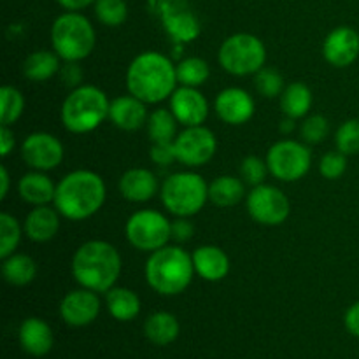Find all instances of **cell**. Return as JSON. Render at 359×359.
<instances>
[{"mask_svg": "<svg viewBox=\"0 0 359 359\" xmlns=\"http://www.w3.org/2000/svg\"><path fill=\"white\" fill-rule=\"evenodd\" d=\"M255 100L244 88H224L216 95L214 111L217 118L230 126L245 125L255 116Z\"/></svg>", "mask_w": 359, "mask_h": 359, "instance_id": "obj_16", "label": "cell"}, {"mask_svg": "<svg viewBox=\"0 0 359 359\" xmlns=\"http://www.w3.org/2000/svg\"><path fill=\"white\" fill-rule=\"evenodd\" d=\"M105 196L107 188L102 175L93 170L79 168L60 179L53 205L65 219L84 221L102 209Z\"/></svg>", "mask_w": 359, "mask_h": 359, "instance_id": "obj_2", "label": "cell"}, {"mask_svg": "<svg viewBox=\"0 0 359 359\" xmlns=\"http://www.w3.org/2000/svg\"><path fill=\"white\" fill-rule=\"evenodd\" d=\"M163 21L168 35L177 42H191L200 35L198 20L189 11H168Z\"/></svg>", "mask_w": 359, "mask_h": 359, "instance_id": "obj_30", "label": "cell"}, {"mask_svg": "<svg viewBox=\"0 0 359 359\" xmlns=\"http://www.w3.org/2000/svg\"><path fill=\"white\" fill-rule=\"evenodd\" d=\"M16 147V137L14 132L11 130V126L0 125V154L2 158H7Z\"/></svg>", "mask_w": 359, "mask_h": 359, "instance_id": "obj_45", "label": "cell"}, {"mask_svg": "<svg viewBox=\"0 0 359 359\" xmlns=\"http://www.w3.org/2000/svg\"><path fill=\"white\" fill-rule=\"evenodd\" d=\"M270 175L280 182H294L304 179L312 167V153L305 142L283 139L272 144L266 153Z\"/></svg>", "mask_w": 359, "mask_h": 359, "instance_id": "obj_10", "label": "cell"}, {"mask_svg": "<svg viewBox=\"0 0 359 359\" xmlns=\"http://www.w3.org/2000/svg\"><path fill=\"white\" fill-rule=\"evenodd\" d=\"M179 121L172 114L170 109H154L149 112L146 128L151 142H174L177 137Z\"/></svg>", "mask_w": 359, "mask_h": 359, "instance_id": "obj_31", "label": "cell"}, {"mask_svg": "<svg viewBox=\"0 0 359 359\" xmlns=\"http://www.w3.org/2000/svg\"><path fill=\"white\" fill-rule=\"evenodd\" d=\"M60 217L62 214L56 210L55 205L34 207L23 221L25 235L37 244L53 241L60 230Z\"/></svg>", "mask_w": 359, "mask_h": 359, "instance_id": "obj_21", "label": "cell"}, {"mask_svg": "<svg viewBox=\"0 0 359 359\" xmlns=\"http://www.w3.org/2000/svg\"><path fill=\"white\" fill-rule=\"evenodd\" d=\"M221 69L231 76L245 77L262 70L266 63V46L256 35L238 32L224 39L217 51Z\"/></svg>", "mask_w": 359, "mask_h": 359, "instance_id": "obj_8", "label": "cell"}, {"mask_svg": "<svg viewBox=\"0 0 359 359\" xmlns=\"http://www.w3.org/2000/svg\"><path fill=\"white\" fill-rule=\"evenodd\" d=\"M294 121H297V119L284 116L283 121L279 123V132L284 133V135H290V133L294 130V126H297V123H294Z\"/></svg>", "mask_w": 359, "mask_h": 359, "instance_id": "obj_48", "label": "cell"}, {"mask_svg": "<svg viewBox=\"0 0 359 359\" xmlns=\"http://www.w3.org/2000/svg\"><path fill=\"white\" fill-rule=\"evenodd\" d=\"M149 160L158 167H170L177 161L174 142H153L149 149Z\"/></svg>", "mask_w": 359, "mask_h": 359, "instance_id": "obj_41", "label": "cell"}, {"mask_svg": "<svg viewBox=\"0 0 359 359\" xmlns=\"http://www.w3.org/2000/svg\"><path fill=\"white\" fill-rule=\"evenodd\" d=\"M60 77H62L63 84L69 88H77L83 84V77L84 72L81 69L79 62H65V65H62L60 69Z\"/></svg>", "mask_w": 359, "mask_h": 359, "instance_id": "obj_43", "label": "cell"}, {"mask_svg": "<svg viewBox=\"0 0 359 359\" xmlns=\"http://www.w3.org/2000/svg\"><path fill=\"white\" fill-rule=\"evenodd\" d=\"M161 186L158 184V177L149 168H128L119 177L118 189L125 200L132 203H146L154 198Z\"/></svg>", "mask_w": 359, "mask_h": 359, "instance_id": "obj_19", "label": "cell"}, {"mask_svg": "<svg viewBox=\"0 0 359 359\" xmlns=\"http://www.w3.org/2000/svg\"><path fill=\"white\" fill-rule=\"evenodd\" d=\"M347 170V154L337 151H330V153L323 154L319 160V174L328 181H337L342 177Z\"/></svg>", "mask_w": 359, "mask_h": 359, "instance_id": "obj_40", "label": "cell"}, {"mask_svg": "<svg viewBox=\"0 0 359 359\" xmlns=\"http://www.w3.org/2000/svg\"><path fill=\"white\" fill-rule=\"evenodd\" d=\"M168 109L182 126L203 125L209 118V102L198 88H175L172 97L168 98Z\"/></svg>", "mask_w": 359, "mask_h": 359, "instance_id": "obj_15", "label": "cell"}, {"mask_svg": "<svg viewBox=\"0 0 359 359\" xmlns=\"http://www.w3.org/2000/svg\"><path fill=\"white\" fill-rule=\"evenodd\" d=\"M172 241L177 244H184V242L191 241L193 233H195V224L189 221V217H175L172 221Z\"/></svg>", "mask_w": 359, "mask_h": 359, "instance_id": "obj_42", "label": "cell"}, {"mask_svg": "<svg viewBox=\"0 0 359 359\" xmlns=\"http://www.w3.org/2000/svg\"><path fill=\"white\" fill-rule=\"evenodd\" d=\"M100 298L95 291L79 287L62 298L60 304V316L63 323L72 328H83V326L91 325L100 314Z\"/></svg>", "mask_w": 359, "mask_h": 359, "instance_id": "obj_14", "label": "cell"}, {"mask_svg": "<svg viewBox=\"0 0 359 359\" xmlns=\"http://www.w3.org/2000/svg\"><path fill=\"white\" fill-rule=\"evenodd\" d=\"M191 258L196 276L207 283H219L230 273V258L217 245H200L195 249Z\"/></svg>", "mask_w": 359, "mask_h": 359, "instance_id": "obj_20", "label": "cell"}, {"mask_svg": "<svg viewBox=\"0 0 359 359\" xmlns=\"http://www.w3.org/2000/svg\"><path fill=\"white\" fill-rule=\"evenodd\" d=\"M160 200L172 216L191 217L205 207L209 184L196 172H175L161 182Z\"/></svg>", "mask_w": 359, "mask_h": 359, "instance_id": "obj_7", "label": "cell"}, {"mask_svg": "<svg viewBox=\"0 0 359 359\" xmlns=\"http://www.w3.org/2000/svg\"><path fill=\"white\" fill-rule=\"evenodd\" d=\"M2 277L7 284L16 287L28 286L37 277V263L23 252H13L2 259Z\"/></svg>", "mask_w": 359, "mask_h": 359, "instance_id": "obj_28", "label": "cell"}, {"mask_svg": "<svg viewBox=\"0 0 359 359\" xmlns=\"http://www.w3.org/2000/svg\"><path fill=\"white\" fill-rule=\"evenodd\" d=\"M18 337H20L21 349L35 358L46 356L55 346V335H53L51 326L41 318L25 319L21 323Z\"/></svg>", "mask_w": 359, "mask_h": 359, "instance_id": "obj_22", "label": "cell"}, {"mask_svg": "<svg viewBox=\"0 0 359 359\" xmlns=\"http://www.w3.org/2000/svg\"><path fill=\"white\" fill-rule=\"evenodd\" d=\"M60 56L53 49H37L23 62V76L32 83H46L60 74Z\"/></svg>", "mask_w": 359, "mask_h": 359, "instance_id": "obj_24", "label": "cell"}, {"mask_svg": "<svg viewBox=\"0 0 359 359\" xmlns=\"http://www.w3.org/2000/svg\"><path fill=\"white\" fill-rule=\"evenodd\" d=\"M323 56L337 69L351 67L359 56V34L351 27H337L323 42Z\"/></svg>", "mask_w": 359, "mask_h": 359, "instance_id": "obj_17", "label": "cell"}, {"mask_svg": "<svg viewBox=\"0 0 359 359\" xmlns=\"http://www.w3.org/2000/svg\"><path fill=\"white\" fill-rule=\"evenodd\" d=\"M181 333V325H179L177 318L170 312H154L144 323V335L154 346H168V344L175 342Z\"/></svg>", "mask_w": 359, "mask_h": 359, "instance_id": "obj_25", "label": "cell"}, {"mask_svg": "<svg viewBox=\"0 0 359 359\" xmlns=\"http://www.w3.org/2000/svg\"><path fill=\"white\" fill-rule=\"evenodd\" d=\"M344 326H346V330L351 335L358 337L359 339V300L354 302V304L346 311V316H344Z\"/></svg>", "mask_w": 359, "mask_h": 359, "instance_id": "obj_44", "label": "cell"}, {"mask_svg": "<svg viewBox=\"0 0 359 359\" xmlns=\"http://www.w3.org/2000/svg\"><path fill=\"white\" fill-rule=\"evenodd\" d=\"M147 118H149L147 104L133 95H121L111 100L109 121L123 132H137L146 126Z\"/></svg>", "mask_w": 359, "mask_h": 359, "instance_id": "obj_18", "label": "cell"}, {"mask_svg": "<svg viewBox=\"0 0 359 359\" xmlns=\"http://www.w3.org/2000/svg\"><path fill=\"white\" fill-rule=\"evenodd\" d=\"M107 93L93 84H81L74 88L62 104L60 118L67 132L83 135L97 130L105 119H109Z\"/></svg>", "mask_w": 359, "mask_h": 359, "instance_id": "obj_5", "label": "cell"}, {"mask_svg": "<svg viewBox=\"0 0 359 359\" xmlns=\"http://www.w3.org/2000/svg\"><path fill=\"white\" fill-rule=\"evenodd\" d=\"M97 34L86 16L76 11L60 14L51 27V48L63 62H83L93 53Z\"/></svg>", "mask_w": 359, "mask_h": 359, "instance_id": "obj_6", "label": "cell"}, {"mask_svg": "<svg viewBox=\"0 0 359 359\" xmlns=\"http://www.w3.org/2000/svg\"><path fill=\"white\" fill-rule=\"evenodd\" d=\"M172 221L154 209H140L128 217L125 224L126 241L142 252H154L172 241Z\"/></svg>", "mask_w": 359, "mask_h": 359, "instance_id": "obj_9", "label": "cell"}, {"mask_svg": "<svg viewBox=\"0 0 359 359\" xmlns=\"http://www.w3.org/2000/svg\"><path fill=\"white\" fill-rule=\"evenodd\" d=\"M337 149L340 153L353 156V154H359V119H347L342 125L339 126L335 135Z\"/></svg>", "mask_w": 359, "mask_h": 359, "instance_id": "obj_37", "label": "cell"}, {"mask_svg": "<svg viewBox=\"0 0 359 359\" xmlns=\"http://www.w3.org/2000/svg\"><path fill=\"white\" fill-rule=\"evenodd\" d=\"M179 163L198 168L209 163L217 151V139L207 126H184L174 140Z\"/></svg>", "mask_w": 359, "mask_h": 359, "instance_id": "obj_12", "label": "cell"}, {"mask_svg": "<svg viewBox=\"0 0 359 359\" xmlns=\"http://www.w3.org/2000/svg\"><path fill=\"white\" fill-rule=\"evenodd\" d=\"M23 235V224H20L13 214H0V258L4 259L16 252Z\"/></svg>", "mask_w": 359, "mask_h": 359, "instance_id": "obj_34", "label": "cell"}, {"mask_svg": "<svg viewBox=\"0 0 359 359\" xmlns=\"http://www.w3.org/2000/svg\"><path fill=\"white\" fill-rule=\"evenodd\" d=\"M9 186H11V177H9V172H7L6 165L0 167V200H4L9 193Z\"/></svg>", "mask_w": 359, "mask_h": 359, "instance_id": "obj_47", "label": "cell"}, {"mask_svg": "<svg viewBox=\"0 0 359 359\" xmlns=\"http://www.w3.org/2000/svg\"><path fill=\"white\" fill-rule=\"evenodd\" d=\"M248 214L263 226H279L290 217L291 203L283 189L272 184L255 186L245 196Z\"/></svg>", "mask_w": 359, "mask_h": 359, "instance_id": "obj_11", "label": "cell"}, {"mask_svg": "<svg viewBox=\"0 0 359 359\" xmlns=\"http://www.w3.org/2000/svg\"><path fill=\"white\" fill-rule=\"evenodd\" d=\"M25 111V97L18 88L6 84L0 88V125L13 126Z\"/></svg>", "mask_w": 359, "mask_h": 359, "instance_id": "obj_33", "label": "cell"}, {"mask_svg": "<svg viewBox=\"0 0 359 359\" xmlns=\"http://www.w3.org/2000/svg\"><path fill=\"white\" fill-rule=\"evenodd\" d=\"M266 174H270L269 165H266V160H262L259 156L249 154L241 161V179L251 188L263 184Z\"/></svg>", "mask_w": 359, "mask_h": 359, "instance_id": "obj_39", "label": "cell"}, {"mask_svg": "<svg viewBox=\"0 0 359 359\" xmlns=\"http://www.w3.org/2000/svg\"><path fill=\"white\" fill-rule=\"evenodd\" d=\"M140 305L139 294L128 287L114 286L105 293L107 312L119 323L133 321L140 314Z\"/></svg>", "mask_w": 359, "mask_h": 359, "instance_id": "obj_26", "label": "cell"}, {"mask_svg": "<svg viewBox=\"0 0 359 359\" xmlns=\"http://www.w3.org/2000/svg\"><path fill=\"white\" fill-rule=\"evenodd\" d=\"M72 276L81 287L107 293L121 276V255L105 241H88L76 249L72 256Z\"/></svg>", "mask_w": 359, "mask_h": 359, "instance_id": "obj_3", "label": "cell"}, {"mask_svg": "<svg viewBox=\"0 0 359 359\" xmlns=\"http://www.w3.org/2000/svg\"><path fill=\"white\" fill-rule=\"evenodd\" d=\"M181 86L200 88L210 77V65L200 56H188L175 65Z\"/></svg>", "mask_w": 359, "mask_h": 359, "instance_id": "obj_32", "label": "cell"}, {"mask_svg": "<svg viewBox=\"0 0 359 359\" xmlns=\"http://www.w3.org/2000/svg\"><path fill=\"white\" fill-rule=\"evenodd\" d=\"M56 2H58L65 11H76V13H79V11L93 6L97 0H56Z\"/></svg>", "mask_w": 359, "mask_h": 359, "instance_id": "obj_46", "label": "cell"}, {"mask_svg": "<svg viewBox=\"0 0 359 359\" xmlns=\"http://www.w3.org/2000/svg\"><path fill=\"white\" fill-rule=\"evenodd\" d=\"M146 280L161 297H177L184 293L195 277V266L189 252L179 245H165L151 252L146 262Z\"/></svg>", "mask_w": 359, "mask_h": 359, "instance_id": "obj_4", "label": "cell"}, {"mask_svg": "<svg viewBox=\"0 0 359 359\" xmlns=\"http://www.w3.org/2000/svg\"><path fill=\"white\" fill-rule=\"evenodd\" d=\"M255 86L262 97L277 98L284 91V77L279 70L272 67H263L262 70L255 74Z\"/></svg>", "mask_w": 359, "mask_h": 359, "instance_id": "obj_36", "label": "cell"}, {"mask_svg": "<svg viewBox=\"0 0 359 359\" xmlns=\"http://www.w3.org/2000/svg\"><path fill=\"white\" fill-rule=\"evenodd\" d=\"M300 135L305 144H319L330 135V121L323 114H312L304 118Z\"/></svg>", "mask_w": 359, "mask_h": 359, "instance_id": "obj_38", "label": "cell"}, {"mask_svg": "<svg viewBox=\"0 0 359 359\" xmlns=\"http://www.w3.org/2000/svg\"><path fill=\"white\" fill-rule=\"evenodd\" d=\"M312 107V90L305 83L287 84L280 95V109L283 114L293 119H304L309 116Z\"/></svg>", "mask_w": 359, "mask_h": 359, "instance_id": "obj_29", "label": "cell"}, {"mask_svg": "<svg viewBox=\"0 0 359 359\" xmlns=\"http://www.w3.org/2000/svg\"><path fill=\"white\" fill-rule=\"evenodd\" d=\"M21 160L32 170L49 172L63 161L65 151L60 139L48 132H34L21 142Z\"/></svg>", "mask_w": 359, "mask_h": 359, "instance_id": "obj_13", "label": "cell"}, {"mask_svg": "<svg viewBox=\"0 0 359 359\" xmlns=\"http://www.w3.org/2000/svg\"><path fill=\"white\" fill-rule=\"evenodd\" d=\"M177 83L175 65L160 51L140 53L126 69V90L147 105L168 100Z\"/></svg>", "mask_w": 359, "mask_h": 359, "instance_id": "obj_1", "label": "cell"}, {"mask_svg": "<svg viewBox=\"0 0 359 359\" xmlns=\"http://www.w3.org/2000/svg\"><path fill=\"white\" fill-rule=\"evenodd\" d=\"M56 184L46 172L30 170L18 181V195L30 205H49L55 202Z\"/></svg>", "mask_w": 359, "mask_h": 359, "instance_id": "obj_23", "label": "cell"}, {"mask_svg": "<svg viewBox=\"0 0 359 359\" xmlns=\"http://www.w3.org/2000/svg\"><path fill=\"white\" fill-rule=\"evenodd\" d=\"M93 9L97 20L105 27H121L128 18V6L125 0H97Z\"/></svg>", "mask_w": 359, "mask_h": 359, "instance_id": "obj_35", "label": "cell"}, {"mask_svg": "<svg viewBox=\"0 0 359 359\" xmlns=\"http://www.w3.org/2000/svg\"><path fill=\"white\" fill-rule=\"evenodd\" d=\"M245 196V182L235 175H219L209 184V200L216 207H235Z\"/></svg>", "mask_w": 359, "mask_h": 359, "instance_id": "obj_27", "label": "cell"}]
</instances>
